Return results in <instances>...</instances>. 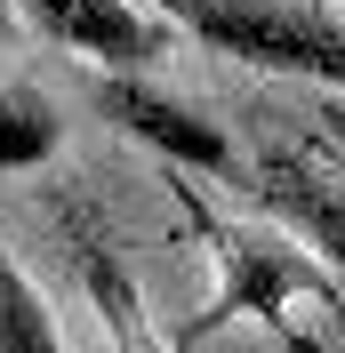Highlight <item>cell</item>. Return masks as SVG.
Instances as JSON below:
<instances>
[{
    "label": "cell",
    "instance_id": "obj_5",
    "mask_svg": "<svg viewBox=\"0 0 345 353\" xmlns=\"http://www.w3.org/2000/svg\"><path fill=\"white\" fill-rule=\"evenodd\" d=\"M241 185L257 193V209L289 233V241H305L345 281V185H329L305 153H265L257 169H241Z\"/></svg>",
    "mask_w": 345,
    "mask_h": 353
},
{
    "label": "cell",
    "instance_id": "obj_10",
    "mask_svg": "<svg viewBox=\"0 0 345 353\" xmlns=\"http://www.w3.org/2000/svg\"><path fill=\"white\" fill-rule=\"evenodd\" d=\"M0 41H8V0H0Z\"/></svg>",
    "mask_w": 345,
    "mask_h": 353
},
{
    "label": "cell",
    "instance_id": "obj_1",
    "mask_svg": "<svg viewBox=\"0 0 345 353\" xmlns=\"http://www.w3.org/2000/svg\"><path fill=\"white\" fill-rule=\"evenodd\" d=\"M177 209H185L193 241L209 249V265H217L209 305H201L193 321H177V353H193L201 337H217L225 321H257L273 345L305 353V337H297V305H322L329 321H345V281L329 273L322 257H305L289 233H265V225H233V217H217L209 201L185 185V176H177Z\"/></svg>",
    "mask_w": 345,
    "mask_h": 353
},
{
    "label": "cell",
    "instance_id": "obj_8",
    "mask_svg": "<svg viewBox=\"0 0 345 353\" xmlns=\"http://www.w3.org/2000/svg\"><path fill=\"white\" fill-rule=\"evenodd\" d=\"M0 353H65L57 321H48V297L32 289V273L8 257V241H0Z\"/></svg>",
    "mask_w": 345,
    "mask_h": 353
},
{
    "label": "cell",
    "instance_id": "obj_6",
    "mask_svg": "<svg viewBox=\"0 0 345 353\" xmlns=\"http://www.w3.org/2000/svg\"><path fill=\"white\" fill-rule=\"evenodd\" d=\"M72 265H81V289H88V305H97V321H105L112 353H177V337H161V321L145 313L137 273L112 257L97 233H72Z\"/></svg>",
    "mask_w": 345,
    "mask_h": 353
},
{
    "label": "cell",
    "instance_id": "obj_3",
    "mask_svg": "<svg viewBox=\"0 0 345 353\" xmlns=\"http://www.w3.org/2000/svg\"><path fill=\"white\" fill-rule=\"evenodd\" d=\"M97 112L112 129H129L137 145H152L161 161L193 169V176H241L233 137L217 129L209 112H193L185 97H169L152 72H97Z\"/></svg>",
    "mask_w": 345,
    "mask_h": 353
},
{
    "label": "cell",
    "instance_id": "obj_2",
    "mask_svg": "<svg viewBox=\"0 0 345 353\" xmlns=\"http://www.w3.org/2000/svg\"><path fill=\"white\" fill-rule=\"evenodd\" d=\"M137 8H152L169 32H193L233 65L345 88V24L322 0H137Z\"/></svg>",
    "mask_w": 345,
    "mask_h": 353
},
{
    "label": "cell",
    "instance_id": "obj_4",
    "mask_svg": "<svg viewBox=\"0 0 345 353\" xmlns=\"http://www.w3.org/2000/svg\"><path fill=\"white\" fill-rule=\"evenodd\" d=\"M24 24L97 72H161L177 32L137 0H24Z\"/></svg>",
    "mask_w": 345,
    "mask_h": 353
},
{
    "label": "cell",
    "instance_id": "obj_9",
    "mask_svg": "<svg viewBox=\"0 0 345 353\" xmlns=\"http://www.w3.org/2000/svg\"><path fill=\"white\" fill-rule=\"evenodd\" d=\"M313 112H322V137H329V145H345V97H329V105H313Z\"/></svg>",
    "mask_w": 345,
    "mask_h": 353
},
{
    "label": "cell",
    "instance_id": "obj_7",
    "mask_svg": "<svg viewBox=\"0 0 345 353\" xmlns=\"http://www.w3.org/2000/svg\"><path fill=\"white\" fill-rule=\"evenodd\" d=\"M57 145H65V112L48 105L41 88H0V169H41V161H57Z\"/></svg>",
    "mask_w": 345,
    "mask_h": 353
}]
</instances>
